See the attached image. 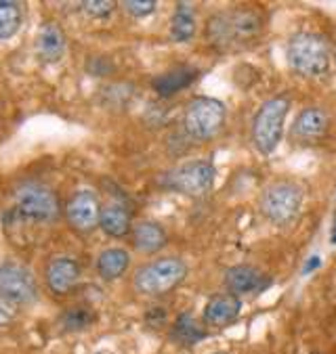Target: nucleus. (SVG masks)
<instances>
[{"label": "nucleus", "mask_w": 336, "mask_h": 354, "mask_svg": "<svg viewBox=\"0 0 336 354\" xmlns=\"http://www.w3.org/2000/svg\"><path fill=\"white\" fill-rule=\"evenodd\" d=\"M267 15L258 7H233L217 11L204 26V38L217 53H238L258 42Z\"/></svg>", "instance_id": "f257e3e1"}, {"label": "nucleus", "mask_w": 336, "mask_h": 354, "mask_svg": "<svg viewBox=\"0 0 336 354\" xmlns=\"http://www.w3.org/2000/svg\"><path fill=\"white\" fill-rule=\"evenodd\" d=\"M332 42L321 32L303 30L290 36L286 46L288 65L303 78H321L332 65Z\"/></svg>", "instance_id": "f03ea898"}, {"label": "nucleus", "mask_w": 336, "mask_h": 354, "mask_svg": "<svg viewBox=\"0 0 336 354\" xmlns=\"http://www.w3.org/2000/svg\"><path fill=\"white\" fill-rule=\"evenodd\" d=\"M290 105L292 101L288 95H274L267 101H263L260 107L256 109L250 126V140L260 156L269 158L278 151L280 143L284 140Z\"/></svg>", "instance_id": "7ed1b4c3"}, {"label": "nucleus", "mask_w": 336, "mask_h": 354, "mask_svg": "<svg viewBox=\"0 0 336 354\" xmlns=\"http://www.w3.org/2000/svg\"><path fill=\"white\" fill-rule=\"evenodd\" d=\"M305 201V191L294 180L269 183L258 197V212L263 218L278 229H286L297 223Z\"/></svg>", "instance_id": "20e7f679"}, {"label": "nucleus", "mask_w": 336, "mask_h": 354, "mask_svg": "<svg viewBox=\"0 0 336 354\" xmlns=\"http://www.w3.org/2000/svg\"><path fill=\"white\" fill-rule=\"evenodd\" d=\"M187 262L179 256H162L145 262L132 274V288L141 296L158 298L175 292L187 279Z\"/></svg>", "instance_id": "39448f33"}, {"label": "nucleus", "mask_w": 336, "mask_h": 354, "mask_svg": "<svg viewBox=\"0 0 336 354\" xmlns=\"http://www.w3.org/2000/svg\"><path fill=\"white\" fill-rule=\"evenodd\" d=\"M160 187L191 199L206 197L217 183V168L211 160H191L160 176Z\"/></svg>", "instance_id": "423d86ee"}, {"label": "nucleus", "mask_w": 336, "mask_h": 354, "mask_svg": "<svg viewBox=\"0 0 336 354\" xmlns=\"http://www.w3.org/2000/svg\"><path fill=\"white\" fill-rule=\"evenodd\" d=\"M13 205L21 218L38 225L55 223L63 212L57 193L51 187L36 180L19 183L13 189Z\"/></svg>", "instance_id": "0eeeda50"}, {"label": "nucleus", "mask_w": 336, "mask_h": 354, "mask_svg": "<svg viewBox=\"0 0 336 354\" xmlns=\"http://www.w3.org/2000/svg\"><path fill=\"white\" fill-rule=\"evenodd\" d=\"M227 120V107L221 99L197 95L191 97L183 109V128L195 140L215 138Z\"/></svg>", "instance_id": "6e6552de"}, {"label": "nucleus", "mask_w": 336, "mask_h": 354, "mask_svg": "<svg viewBox=\"0 0 336 354\" xmlns=\"http://www.w3.org/2000/svg\"><path fill=\"white\" fill-rule=\"evenodd\" d=\"M63 216L74 233L78 235H91L99 229L101 221V203L95 191L91 189H78L70 195V199L63 205Z\"/></svg>", "instance_id": "1a4fd4ad"}, {"label": "nucleus", "mask_w": 336, "mask_h": 354, "mask_svg": "<svg viewBox=\"0 0 336 354\" xmlns=\"http://www.w3.org/2000/svg\"><path fill=\"white\" fill-rule=\"evenodd\" d=\"M0 298L19 306H30L38 302V283L34 274L11 262L0 264Z\"/></svg>", "instance_id": "9d476101"}, {"label": "nucleus", "mask_w": 336, "mask_h": 354, "mask_svg": "<svg viewBox=\"0 0 336 354\" xmlns=\"http://www.w3.org/2000/svg\"><path fill=\"white\" fill-rule=\"evenodd\" d=\"M82 277V268L72 256H57L44 266V283L53 296H70L76 292Z\"/></svg>", "instance_id": "9b49d317"}, {"label": "nucleus", "mask_w": 336, "mask_h": 354, "mask_svg": "<svg viewBox=\"0 0 336 354\" xmlns=\"http://www.w3.org/2000/svg\"><path fill=\"white\" fill-rule=\"evenodd\" d=\"M223 283L229 294L242 298L248 294H260L269 286H272V279H269L260 268L252 264H233L225 270Z\"/></svg>", "instance_id": "f8f14e48"}, {"label": "nucleus", "mask_w": 336, "mask_h": 354, "mask_svg": "<svg viewBox=\"0 0 336 354\" xmlns=\"http://www.w3.org/2000/svg\"><path fill=\"white\" fill-rule=\"evenodd\" d=\"M330 130V115L321 107H305L297 113L292 126H290V136L297 143H317Z\"/></svg>", "instance_id": "ddd939ff"}, {"label": "nucleus", "mask_w": 336, "mask_h": 354, "mask_svg": "<svg viewBox=\"0 0 336 354\" xmlns=\"http://www.w3.org/2000/svg\"><path fill=\"white\" fill-rule=\"evenodd\" d=\"M242 313V298L223 292V294H215L206 300L204 310H202V321H204L206 327H227L231 325Z\"/></svg>", "instance_id": "4468645a"}, {"label": "nucleus", "mask_w": 336, "mask_h": 354, "mask_svg": "<svg viewBox=\"0 0 336 354\" xmlns=\"http://www.w3.org/2000/svg\"><path fill=\"white\" fill-rule=\"evenodd\" d=\"M67 38L57 21H44L36 34V57L44 65H55L65 57Z\"/></svg>", "instance_id": "2eb2a0df"}, {"label": "nucleus", "mask_w": 336, "mask_h": 354, "mask_svg": "<svg viewBox=\"0 0 336 354\" xmlns=\"http://www.w3.org/2000/svg\"><path fill=\"white\" fill-rule=\"evenodd\" d=\"M200 74L202 72L193 65H177L173 69H166V72L158 74L152 80V91L162 99H170V97L179 95L181 91L193 86L195 80L200 78Z\"/></svg>", "instance_id": "dca6fc26"}, {"label": "nucleus", "mask_w": 336, "mask_h": 354, "mask_svg": "<svg viewBox=\"0 0 336 354\" xmlns=\"http://www.w3.org/2000/svg\"><path fill=\"white\" fill-rule=\"evenodd\" d=\"M132 214L130 209L122 203V201H107L105 205H101V221H99V229L112 237V239H122L128 237L132 233Z\"/></svg>", "instance_id": "f3484780"}, {"label": "nucleus", "mask_w": 336, "mask_h": 354, "mask_svg": "<svg viewBox=\"0 0 336 354\" xmlns=\"http://www.w3.org/2000/svg\"><path fill=\"white\" fill-rule=\"evenodd\" d=\"M130 239H132V248L134 250L141 252V254H148V256L158 254V252H162L168 245V233L156 221L134 223Z\"/></svg>", "instance_id": "a211bd4d"}, {"label": "nucleus", "mask_w": 336, "mask_h": 354, "mask_svg": "<svg viewBox=\"0 0 336 354\" xmlns=\"http://www.w3.org/2000/svg\"><path fill=\"white\" fill-rule=\"evenodd\" d=\"M97 274L103 281H118L126 274V270L130 268V254L124 248H105L99 252L97 262H95Z\"/></svg>", "instance_id": "6ab92c4d"}, {"label": "nucleus", "mask_w": 336, "mask_h": 354, "mask_svg": "<svg viewBox=\"0 0 336 354\" xmlns=\"http://www.w3.org/2000/svg\"><path fill=\"white\" fill-rule=\"evenodd\" d=\"M206 335H209V329L204 321H197L191 313L177 315L170 327V337L181 346H195L202 339H206Z\"/></svg>", "instance_id": "aec40b11"}, {"label": "nucleus", "mask_w": 336, "mask_h": 354, "mask_svg": "<svg viewBox=\"0 0 336 354\" xmlns=\"http://www.w3.org/2000/svg\"><path fill=\"white\" fill-rule=\"evenodd\" d=\"M170 40L173 42H191L197 34V15L189 3H177L170 17Z\"/></svg>", "instance_id": "412c9836"}, {"label": "nucleus", "mask_w": 336, "mask_h": 354, "mask_svg": "<svg viewBox=\"0 0 336 354\" xmlns=\"http://www.w3.org/2000/svg\"><path fill=\"white\" fill-rule=\"evenodd\" d=\"M24 24L21 5L15 0H0V42L15 38Z\"/></svg>", "instance_id": "4be33fe9"}, {"label": "nucleus", "mask_w": 336, "mask_h": 354, "mask_svg": "<svg viewBox=\"0 0 336 354\" xmlns=\"http://www.w3.org/2000/svg\"><path fill=\"white\" fill-rule=\"evenodd\" d=\"M95 323V313L91 306H72L59 317V325L65 331H82Z\"/></svg>", "instance_id": "5701e85b"}, {"label": "nucleus", "mask_w": 336, "mask_h": 354, "mask_svg": "<svg viewBox=\"0 0 336 354\" xmlns=\"http://www.w3.org/2000/svg\"><path fill=\"white\" fill-rule=\"evenodd\" d=\"M122 9L134 19H143V17H150L152 13H156L158 3L156 0H126V3H122Z\"/></svg>", "instance_id": "b1692460"}, {"label": "nucleus", "mask_w": 336, "mask_h": 354, "mask_svg": "<svg viewBox=\"0 0 336 354\" xmlns=\"http://www.w3.org/2000/svg\"><path fill=\"white\" fill-rule=\"evenodd\" d=\"M80 7L82 13L91 19H107L116 9V5L109 3V0H91V3H82Z\"/></svg>", "instance_id": "393cba45"}, {"label": "nucleus", "mask_w": 336, "mask_h": 354, "mask_svg": "<svg viewBox=\"0 0 336 354\" xmlns=\"http://www.w3.org/2000/svg\"><path fill=\"white\" fill-rule=\"evenodd\" d=\"M17 321V306L0 298V329H7Z\"/></svg>", "instance_id": "a878e982"}, {"label": "nucleus", "mask_w": 336, "mask_h": 354, "mask_svg": "<svg viewBox=\"0 0 336 354\" xmlns=\"http://www.w3.org/2000/svg\"><path fill=\"white\" fill-rule=\"evenodd\" d=\"M321 266V258L319 256H311V258H307V262H305V266H303V274H311L313 270H317Z\"/></svg>", "instance_id": "bb28decb"}, {"label": "nucleus", "mask_w": 336, "mask_h": 354, "mask_svg": "<svg viewBox=\"0 0 336 354\" xmlns=\"http://www.w3.org/2000/svg\"><path fill=\"white\" fill-rule=\"evenodd\" d=\"M330 243L336 245V212H334V225H332V235H330Z\"/></svg>", "instance_id": "cd10ccee"}]
</instances>
